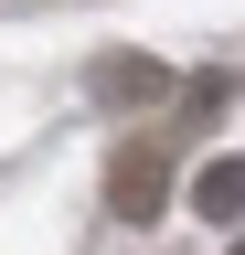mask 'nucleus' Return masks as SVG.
Wrapping results in <instances>:
<instances>
[{"label":"nucleus","mask_w":245,"mask_h":255,"mask_svg":"<svg viewBox=\"0 0 245 255\" xmlns=\"http://www.w3.org/2000/svg\"><path fill=\"white\" fill-rule=\"evenodd\" d=\"M160 191H171L160 159H149V149H117V170H107V213H117V223H149V213H160Z\"/></svg>","instance_id":"f257e3e1"},{"label":"nucleus","mask_w":245,"mask_h":255,"mask_svg":"<svg viewBox=\"0 0 245 255\" xmlns=\"http://www.w3.org/2000/svg\"><path fill=\"white\" fill-rule=\"evenodd\" d=\"M192 213H203V223H245V159H235V149L192 170Z\"/></svg>","instance_id":"f03ea898"},{"label":"nucleus","mask_w":245,"mask_h":255,"mask_svg":"<svg viewBox=\"0 0 245 255\" xmlns=\"http://www.w3.org/2000/svg\"><path fill=\"white\" fill-rule=\"evenodd\" d=\"M171 85V64H149V53H107L96 64V96H107V107H128V96H160Z\"/></svg>","instance_id":"7ed1b4c3"},{"label":"nucleus","mask_w":245,"mask_h":255,"mask_svg":"<svg viewBox=\"0 0 245 255\" xmlns=\"http://www.w3.org/2000/svg\"><path fill=\"white\" fill-rule=\"evenodd\" d=\"M224 255H245V245H224Z\"/></svg>","instance_id":"20e7f679"}]
</instances>
